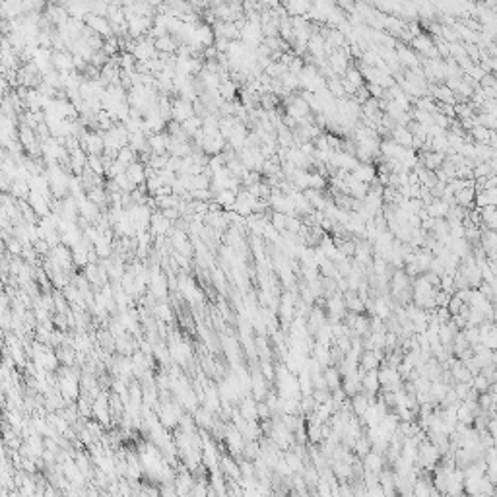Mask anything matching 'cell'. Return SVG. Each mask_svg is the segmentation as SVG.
<instances>
[{"label":"cell","instance_id":"cell-1","mask_svg":"<svg viewBox=\"0 0 497 497\" xmlns=\"http://www.w3.org/2000/svg\"><path fill=\"white\" fill-rule=\"evenodd\" d=\"M191 117H195V105L193 101L188 99H173L171 101V121H175L179 125H183L185 121H188Z\"/></svg>","mask_w":497,"mask_h":497},{"label":"cell","instance_id":"cell-2","mask_svg":"<svg viewBox=\"0 0 497 497\" xmlns=\"http://www.w3.org/2000/svg\"><path fill=\"white\" fill-rule=\"evenodd\" d=\"M53 68L57 72H72L74 70V55L66 51H55L53 53Z\"/></svg>","mask_w":497,"mask_h":497},{"label":"cell","instance_id":"cell-3","mask_svg":"<svg viewBox=\"0 0 497 497\" xmlns=\"http://www.w3.org/2000/svg\"><path fill=\"white\" fill-rule=\"evenodd\" d=\"M127 175H128V179L132 181V185H134L138 188V186L146 185V181H148V167L144 165V163H140V161H134L132 165H128Z\"/></svg>","mask_w":497,"mask_h":497},{"label":"cell","instance_id":"cell-4","mask_svg":"<svg viewBox=\"0 0 497 497\" xmlns=\"http://www.w3.org/2000/svg\"><path fill=\"white\" fill-rule=\"evenodd\" d=\"M60 392H62L64 398L74 400L76 396H78V379H76L74 375L64 373L62 379H60Z\"/></svg>","mask_w":497,"mask_h":497},{"label":"cell","instance_id":"cell-5","mask_svg":"<svg viewBox=\"0 0 497 497\" xmlns=\"http://www.w3.org/2000/svg\"><path fill=\"white\" fill-rule=\"evenodd\" d=\"M91 410H93V416H96L101 423H107L109 421V404H107V396H105V394H99L98 400L91 404Z\"/></svg>","mask_w":497,"mask_h":497},{"label":"cell","instance_id":"cell-6","mask_svg":"<svg viewBox=\"0 0 497 497\" xmlns=\"http://www.w3.org/2000/svg\"><path fill=\"white\" fill-rule=\"evenodd\" d=\"M239 416L247 419V421H254L256 416H258V404H254L253 400L245 398L241 402V406H239Z\"/></svg>","mask_w":497,"mask_h":497},{"label":"cell","instance_id":"cell-7","mask_svg":"<svg viewBox=\"0 0 497 497\" xmlns=\"http://www.w3.org/2000/svg\"><path fill=\"white\" fill-rule=\"evenodd\" d=\"M225 441H227V447L231 448V453H239L243 448V435L237 428L229 429L225 433Z\"/></svg>","mask_w":497,"mask_h":497},{"label":"cell","instance_id":"cell-8","mask_svg":"<svg viewBox=\"0 0 497 497\" xmlns=\"http://www.w3.org/2000/svg\"><path fill=\"white\" fill-rule=\"evenodd\" d=\"M20 140H21V146L26 148V150H30V152H35V150H37V148H35V140H37V136H35V132H33L28 125H23V127L20 128Z\"/></svg>","mask_w":497,"mask_h":497},{"label":"cell","instance_id":"cell-9","mask_svg":"<svg viewBox=\"0 0 497 497\" xmlns=\"http://www.w3.org/2000/svg\"><path fill=\"white\" fill-rule=\"evenodd\" d=\"M179 288H181V292L185 293L186 299H191V301H200V292L195 288L193 280H188V278H181Z\"/></svg>","mask_w":497,"mask_h":497},{"label":"cell","instance_id":"cell-10","mask_svg":"<svg viewBox=\"0 0 497 497\" xmlns=\"http://www.w3.org/2000/svg\"><path fill=\"white\" fill-rule=\"evenodd\" d=\"M152 227H154V231H156L157 235H163V233H169L171 229V222L167 220L163 214H152Z\"/></svg>","mask_w":497,"mask_h":497},{"label":"cell","instance_id":"cell-11","mask_svg":"<svg viewBox=\"0 0 497 497\" xmlns=\"http://www.w3.org/2000/svg\"><path fill=\"white\" fill-rule=\"evenodd\" d=\"M218 91H220V96H222L224 101H233L235 93H237V86L233 84V80H222Z\"/></svg>","mask_w":497,"mask_h":497},{"label":"cell","instance_id":"cell-12","mask_svg":"<svg viewBox=\"0 0 497 497\" xmlns=\"http://www.w3.org/2000/svg\"><path fill=\"white\" fill-rule=\"evenodd\" d=\"M216 202L225 208H233V204L237 202V193L233 191H220L216 193Z\"/></svg>","mask_w":497,"mask_h":497},{"label":"cell","instance_id":"cell-13","mask_svg":"<svg viewBox=\"0 0 497 497\" xmlns=\"http://www.w3.org/2000/svg\"><path fill=\"white\" fill-rule=\"evenodd\" d=\"M117 159L121 161V163H123V165H127V167L132 165V163L136 161V152H134V150H132L130 146H125L117 154Z\"/></svg>","mask_w":497,"mask_h":497},{"label":"cell","instance_id":"cell-14","mask_svg":"<svg viewBox=\"0 0 497 497\" xmlns=\"http://www.w3.org/2000/svg\"><path fill=\"white\" fill-rule=\"evenodd\" d=\"M175 41H173V37L167 33V35H163V37H159V39H156V49L157 51H163V53H171V51H175Z\"/></svg>","mask_w":497,"mask_h":497},{"label":"cell","instance_id":"cell-15","mask_svg":"<svg viewBox=\"0 0 497 497\" xmlns=\"http://www.w3.org/2000/svg\"><path fill=\"white\" fill-rule=\"evenodd\" d=\"M88 165H89V169L96 173V175L105 173V165H103V159H101V156H88Z\"/></svg>","mask_w":497,"mask_h":497},{"label":"cell","instance_id":"cell-16","mask_svg":"<svg viewBox=\"0 0 497 497\" xmlns=\"http://www.w3.org/2000/svg\"><path fill=\"white\" fill-rule=\"evenodd\" d=\"M156 315L159 317V319H163V321H171V313H169V305H165V303H161V305H157L156 309Z\"/></svg>","mask_w":497,"mask_h":497},{"label":"cell","instance_id":"cell-17","mask_svg":"<svg viewBox=\"0 0 497 497\" xmlns=\"http://www.w3.org/2000/svg\"><path fill=\"white\" fill-rule=\"evenodd\" d=\"M196 418H198V423H202V425H212V421H210V416L206 414V410H198Z\"/></svg>","mask_w":497,"mask_h":497},{"label":"cell","instance_id":"cell-18","mask_svg":"<svg viewBox=\"0 0 497 497\" xmlns=\"http://www.w3.org/2000/svg\"><path fill=\"white\" fill-rule=\"evenodd\" d=\"M254 455H256V445H254V443L247 445V447H245V457H247V458H253Z\"/></svg>","mask_w":497,"mask_h":497}]
</instances>
